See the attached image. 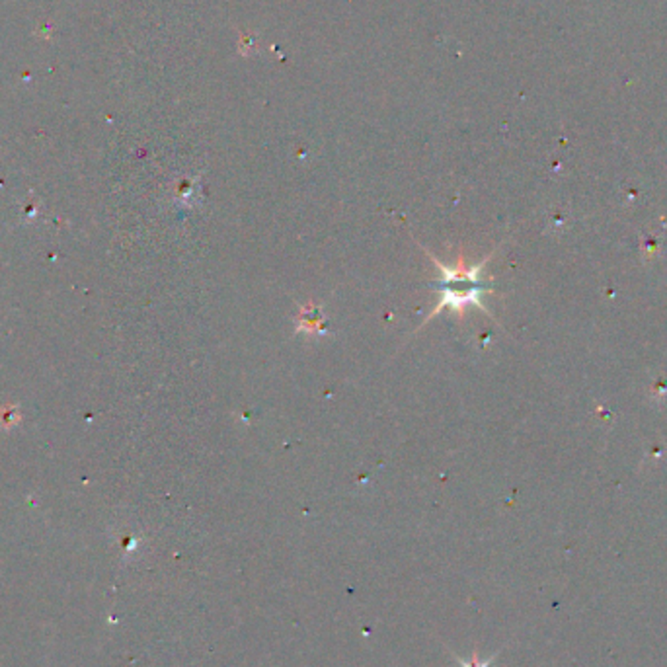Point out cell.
<instances>
[{"instance_id": "obj_1", "label": "cell", "mask_w": 667, "mask_h": 667, "mask_svg": "<svg viewBox=\"0 0 667 667\" xmlns=\"http://www.w3.org/2000/svg\"><path fill=\"white\" fill-rule=\"evenodd\" d=\"M423 252L429 256V260H432L435 266H437V269H439V276H441V278L437 279V281L434 283V289L439 291V293H441V297H439V302H437V307L432 311V314L423 320L422 328L425 326V324L429 322V320H434L435 316L443 311V309H451V311L456 312L461 318H465V309H467V307H478V309H482L486 314L492 316L490 309L484 304V295L492 293V289H490L488 283L482 279V273H484V266H486L490 260H492V256H494V252H492L490 256L484 258L480 264L470 267L465 266V258L463 256L456 260L455 266L449 267V266H445L443 262H439V260H437V258H435L427 248H423Z\"/></svg>"}, {"instance_id": "obj_2", "label": "cell", "mask_w": 667, "mask_h": 667, "mask_svg": "<svg viewBox=\"0 0 667 667\" xmlns=\"http://www.w3.org/2000/svg\"><path fill=\"white\" fill-rule=\"evenodd\" d=\"M297 332H307L309 336H324L326 328L324 322L326 318L322 316V307H304L300 311V316L297 318Z\"/></svg>"}, {"instance_id": "obj_3", "label": "cell", "mask_w": 667, "mask_h": 667, "mask_svg": "<svg viewBox=\"0 0 667 667\" xmlns=\"http://www.w3.org/2000/svg\"><path fill=\"white\" fill-rule=\"evenodd\" d=\"M453 657L456 659V666L458 667H492V661L498 657V654H494L492 657H488V659H480L476 654L472 657H468V659H465V657H458L456 654H453Z\"/></svg>"}]
</instances>
